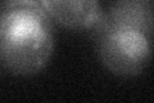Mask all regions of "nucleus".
<instances>
[{"label": "nucleus", "instance_id": "1", "mask_svg": "<svg viewBox=\"0 0 154 103\" xmlns=\"http://www.w3.org/2000/svg\"><path fill=\"white\" fill-rule=\"evenodd\" d=\"M54 48V26L42 8L4 9L0 16V62L8 72L36 75L49 65Z\"/></svg>", "mask_w": 154, "mask_h": 103}, {"label": "nucleus", "instance_id": "2", "mask_svg": "<svg viewBox=\"0 0 154 103\" xmlns=\"http://www.w3.org/2000/svg\"><path fill=\"white\" fill-rule=\"evenodd\" d=\"M96 39V53L102 65L113 75L137 76L152 57V39L128 28L107 31Z\"/></svg>", "mask_w": 154, "mask_h": 103}, {"label": "nucleus", "instance_id": "3", "mask_svg": "<svg viewBox=\"0 0 154 103\" xmlns=\"http://www.w3.org/2000/svg\"><path fill=\"white\" fill-rule=\"evenodd\" d=\"M153 0H113L94 24V36L98 37L112 30L128 28L153 39Z\"/></svg>", "mask_w": 154, "mask_h": 103}, {"label": "nucleus", "instance_id": "4", "mask_svg": "<svg viewBox=\"0 0 154 103\" xmlns=\"http://www.w3.org/2000/svg\"><path fill=\"white\" fill-rule=\"evenodd\" d=\"M53 22L72 31L90 30L102 13L99 0H41Z\"/></svg>", "mask_w": 154, "mask_h": 103}, {"label": "nucleus", "instance_id": "5", "mask_svg": "<svg viewBox=\"0 0 154 103\" xmlns=\"http://www.w3.org/2000/svg\"><path fill=\"white\" fill-rule=\"evenodd\" d=\"M11 8H42L41 0H5V9Z\"/></svg>", "mask_w": 154, "mask_h": 103}]
</instances>
